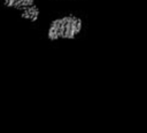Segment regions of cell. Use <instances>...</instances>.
I'll use <instances>...</instances> for the list:
<instances>
[{"mask_svg": "<svg viewBox=\"0 0 147 133\" xmlns=\"http://www.w3.org/2000/svg\"><path fill=\"white\" fill-rule=\"evenodd\" d=\"M18 15L25 22L36 23L40 18V8L38 7L37 3H34V5H31L29 7L23 8L22 10H20L18 11Z\"/></svg>", "mask_w": 147, "mask_h": 133, "instance_id": "7a4b0ae2", "label": "cell"}, {"mask_svg": "<svg viewBox=\"0 0 147 133\" xmlns=\"http://www.w3.org/2000/svg\"><path fill=\"white\" fill-rule=\"evenodd\" d=\"M84 29V19L75 13L59 15L51 19L46 28V38L52 42L77 39Z\"/></svg>", "mask_w": 147, "mask_h": 133, "instance_id": "6da1fadb", "label": "cell"}]
</instances>
